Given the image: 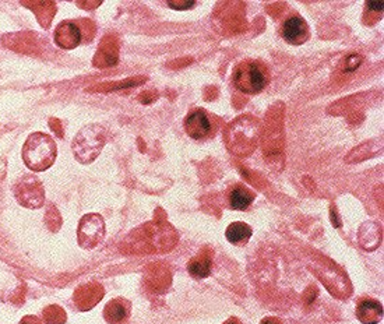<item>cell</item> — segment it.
<instances>
[{"label": "cell", "mask_w": 384, "mask_h": 324, "mask_svg": "<svg viewBox=\"0 0 384 324\" xmlns=\"http://www.w3.org/2000/svg\"><path fill=\"white\" fill-rule=\"evenodd\" d=\"M105 238V221L99 214H86L77 227V242L80 248L93 250Z\"/></svg>", "instance_id": "cell-6"}, {"label": "cell", "mask_w": 384, "mask_h": 324, "mask_svg": "<svg viewBox=\"0 0 384 324\" xmlns=\"http://www.w3.org/2000/svg\"><path fill=\"white\" fill-rule=\"evenodd\" d=\"M23 6L31 9L32 13L36 16L42 29H49L51 21L56 13V4L52 1H21Z\"/></svg>", "instance_id": "cell-14"}, {"label": "cell", "mask_w": 384, "mask_h": 324, "mask_svg": "<svg viewBox=\"0 0 384 324\" xmlns=\"http://www.w3.org/2000/svg\"><path fill=\"white\" fill-rule=\"evenodd\" d=\"M355 313L362 324H379L383 320V305L373 298H360Z\"/></svg>", "instance_id": "cell-10"}, {"label": "cell", "mask_w": 384, "mask_h": 324, "mask_svg": "<svg viewBox=\"0 0 384 324\" xmlns=\"http://www.w3.org/2000/svg\"><path fill=\"white\" fill-rule=\"evenodd\" d=\"M260 324H284L280 319H277V318H266V319H263L261 320V323Z\"/></svg>", "instance_id": "cell-19"}, {"label": "cell", "mask_w": 384, "mask_h": 324, "mask_svg": "<svg viewBox=\"0 0 384 324\" xmlns=\"http://www.w3.org/2000/svg\"><path fill=\"white\" fill-rule=\"evenodd\" d=\"M21 154L27 168L35 172H44L56 161L58 146L49 134L35 131L26 140Z\"/></svg>", "instance_id": "cell-1"}, {"label": "cell", "mask_w": 384, "mask_h": 324, "mask_svg": "<svg viewBox=\"0 0 384 324\" xmlns=\"http://www.w3.org/2000/svg\"><path fill=\"white\" fill-rule=\"evenodd\" d=\"M42 318L46 324H64L67 320L64 308L58 305H49L42 310Z\"/></svg>", "instance_id": "cell-16"}, {"label": "cell", "mask_w": 384, "mask_h": 324, "mask_svg": "<svg viewBox=\"0 0 384 324\" xmlns=\"http://www.w3.org/2000/svg\"><path fill=\"white\" fill-rule=\"evenodd\" d=\"M270 77L268 66L253 59L242 61L232 71L233 87L246 96L263 93L270 84Z\"/></svg>", "instance_id": "cell-2"}, {"label": "cell", "mask_w": 384, "mask_h": 324, "mask_svg": "<svg viewBox=\"0 0 384 324\" xmlns=\"http://www.w3.org/2000/svg\"><path fill=\"white\" fill-rule=\"evenodd\" d=\"M256 198V193L243 183H235L226 192V201L231 210L245 211Z\"/></svg>", "instance_id": "cell-11"}, {"label": "cell", "mask_w": 384, "mask_h": 324, "mask_svg": "<svg viewBox=\"0 0 384 324\" xmlns=\"http://www.w3.org/2000/svg\"><path fill=\"white\" fill-rule=\"evenodd\" d=\"M196 3L194 1H178V3H173V1H168V6L173 10H188V9H192Z\"/></svg>", "instance_id": "cell-17"}, {"label": "cell", "mask_w": 384, "mask_h": 324, "mask_svg": "<svg viewBox=\"0 0 384 324\" xmlns=\"http://www.w3.org/2000/svg\"><path fill=\"white\" fill-rule=\"evenodd\" d=\"M106 141V131L99 125H90L80 130L73 140L71 148L80 163H91L101 154Z\"/></svg>", "instance_id": "cell-4"}, {"label": "cell", "mask_w": 384, "mask_h": 324, "mask_svg": "<svg viewBox=\"0 0 384 324\" xmlns=\"http://www.w3.org/2000/svg\"><path fill=\"white\" fill-rule=\"evenodd\" d=\"M13 193L17 203L30 210H38L45 206V188L35 175L26 173L17 179L13 186Z\"/></svg>", "instance_id": "cell-5"}, {"label": "cell", "mask_w": 384, "mask_h": 324, "mask_svg": "<svg viewBox=\"0 0 384 324\" xmlns=\"http://www.w3.org/2000/svg\"><path fill=\"white\" fill-rule=\"evenodd\" d=\"M19 324H42V322H41L39 318L30 315V316H24Z\"/></svg>", "instance_id": "cell-18"}, {"label": "cell", "mask_w": 384, "mask_h": 324, "mask_svg": "<svg viewBox=\"0 0 384 324\" xmlns=\"http://www.w3.org/2000/svg\"><path fill=\"white\" fill-rule=\"evenodd\" d=\"M188 136L196 141H206L216 136L218 125L211 115L204 109H193L183 122Z\"/></svg>", "instance_id": "cell-7"}, {"label": "cell", "mask_w": 384, "mask_h": 324, "mask_svg": "<svg viewBox=\"0 0 384 324\" xmlns=\"http://www.w3.org/2000/svg\"><path fill=\"white\" fill-rule=\"evenodd\" d=\"M131 313V303L125 298H115L106 303L103 319L109 324H125Z\"/></svg>", "instance_id": "cell-12"}, {"label": "cell", "mask_w": 384, "mask_h": 324, "mask_svg": "<svg viewBox=\"0 0 384 324\" xmlns=\"http://www.w3.org/2000/svg\"><path fill=\"white\" fill-rule=\"evenodd\" d=\"M105 291L99 283H89L80 285L73 293L74 306L80 312H89L96 308L98 302L103 298Z\"/></svg>", "instance_id": "cell-9"}, {"label": "cell", "mask_w": 384, "mask_h": 324, "mask_svg": "<svg viewBox=\"0 0 384 324\" xmlns=\"http://www.w3.org/2000/svg\"><path fill=\"white\" fill-rule=\"evenodd\" d=\"M96 36V26L91 20H64L55 30V44L62 49H74L81 44H89Z\"/></svg>", "instance_id": "cell-3"}, {"label": "cell", "mask_w": 384, "mask_h": 324, "mask_svg": "<svg viewBox=\"0 0 384 324\" xmlns=\"http://www.w3.org/2000/svg\"><path fill=\"white\" fill-rule=\"evenodd\" d=\"M280 34L288 45L300 46L309 41L310 29L303 17L299 14H290L281 23Z\"/></svg>", "instance_id": "cell-8"}, {"label": "cell", "mask_w": 384, "mask_h": 324, "mask_svg": "<svg viewBox=\"0 0 384 324\" xmlns=\"http://www.w3.org/2000/svg\"><path fill=\"white\" fill-rule=\"evenodd\" d=\"M253 235V229L245 223H232L225 231L226 241L233 246H245Z\"/></svg>", "instance_id": "cell-15"}, {"label": "cell", "mask_w": 384, "mask_h": 324, "mask_svg": "<svg viewBox=\"0 0 384 324\" xmlns=\"http://www.w3.org/2000/svg\"><path fill=\"white\" fill-rule=\"evenodd\" d=\"M213 265V249L204 248L197 256L188 263V271L196 280H204L210 277Z\"/></svg>", "instance_id": "cell-13"}, {"label": "cell", "mask_w": 384, "mask_h": 324, "mask_svg": "<svg viewBox=\"0 0 384 324\" xmlns=\"http://www.w3.org/2000/svg\"><path fill=\"white\" fill-rule=\"evenodd\" d=\"M224 324H245L241 319H238V318H229L226 322H225Z\"/></svg>", "instance_id": "cell-20"}]
</instances>
